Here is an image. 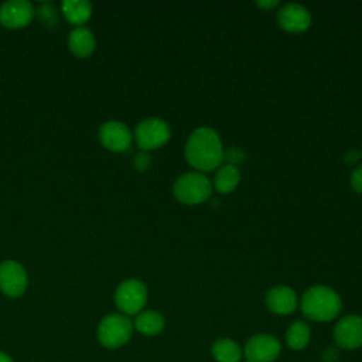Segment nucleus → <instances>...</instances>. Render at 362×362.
<instances>
[{
  "mask_svg": "<svg viewBox=\"0 0 362 362\" xmlns=\"http://www.w3.org/2000/svg\"><path fill=\"white\" fill-rule=\"evenodd\" d=\"M185 158L191 167L199 171H211L223 161V147L218 133L211 127H199L194 130L184 150Z\"/></svg>",
  "mask_w": 362,
  "mask_h": 362,
  "instance_id": "obj_1",
  "label": "nucleus"
},
{
  "mask_svg": "<svg viewBox=\"0 0 362 362\" xmlns=\"http://www.w3.org/2000/svg\"><path fill=\"white\" fill-rule=\"evenodd\" d=\"M0 362H13V361H11V359H10V356H7L6 354L0 352Z\"/></svg>",
  "mask_w": 362,
  "mask_h": 362,
  "instance_id": "obj_26",
  "label": "nucleus"
},
{
  "mask_svg": "<svg viewBox=\"0 0 362 362\" xmlns=\"http://www.w3.org/2000/svg\"><path fill=\"white\" fill-rule=\"evenodd\" d=\"M267 308L279 315L291 314L297 307V296L287 286H274L266 294Z\"/></svg>",
  "mask_w": 362,
  "mask_h": 362,
  "instance_id": "obj_13",
  "label": "nucleus"
},
{
  "mask_svg": "<svg viewBox=\"0 0 362 362\" xmlns=\"http://www.w3.org/2000/svg\"><path fill=\"white\" fill-rule=\"evenodd\" d=\"M304 317L315 322H328L338 317L342 301L338 293L328 286H313L301 297Z\"/></svg>",
  "mask_w": 362,
  "mask_h": 362,
  "instance_id": "obj_2",
  "label": "nucleus"
},
{
  "mask_svg": "<svg viewBox=\"0 0 362 362\" xmlns=\"http://www.w3.org/2000/svg\"><path fill=\"white\" fill-rule=\"evenodd\" d=\"M281 352L280 341L270 334H256L245 345L243 355L247 362H274Z\"/></svg>",
  "mask_w": 362,
  "mask_h": 362,
  "instance_id": "obj_7",
  "label": "nucleus"
},
{
  "mask_svg": "<svg viewBox=\"0 0 362 362\" xmlns=\"http://www.w3.org/2000/svg\"><path fill=\"white\" fill-rule=\"evenodd\" d=\"M359 153L356 151V150H352V151H349L346 156H345V161L346 163H355V161H358L359 160Z\"/></svg>",
  "mask_w": 362,
  "mask_h": 362,
  "instance_id": "obj_25",
  "label": "nucleus"
},
{
  "mask_svg": "<svg viewBox=\"0 0 362 362\" xmlns=\"http://www.w3.org/2000/svg\"><path fill=\"white\" fill-rule=\"evenodd\" d=\"M61 10L69 23L79 27L92 16V4L86 0H65L61 4Z\"/></svg>",
  "mask_w": 362,
  "mask_h": 362,
  "instance_id": "obj_17",
  "label": "nucleus"
},
{
  "mask_svg": "<svg viewBox=\"0 0 362 362\" xmlns=\"http://www.w3.org/2000/svg\"><path fill=\"white\" fill-rule=\"evenodd\" d=\"M133 334V322L124 314H109L98 327V339L106 348L124 345Z\"/></svg>",
  "mask_w": 362,
  "mask_h": 362,
  "instance_id": "obj_4",
  "label": "nucleus"
},
{
  "mask_svg": "<svg viewBox=\"0 0 362 362\" xmlns=\"http://www.w3.org/2000/svg\"><path fill=\"white\" fill-rule=\"evenodd\" d=\"M171 136L168 124L158 117H148L140 122L134 130L137 146L143 151L156 150L164 146Z\"/></svg>",
  "mask_w": 362,
  "mask_h": 362,
  "instance_id": "obj_6",
  "label": "nucleus"
},
{
  "mask_svg": "<svg viewBox=\"0 0 362 362\" xmlns=\"http://www.w3.org/2000/svg\"><path fill=\"white\" fill-rule=\"evenodd\" d=\"M164 317L154 310L140 311L136 315V320L133 322V327L143 335H157L164 328Z\"/></svg>",
  "mask_w": 362,
  "mask_h": 362,
  "instance_id": "obj_15",
  "label": "nucleus"
},
{
  "mask_svg": "<svg viewBox=\"0 0 362 362\" xmlns=\"http://www.w3.org/2000/svg\"><path fill=\"white\" fill-rule=\"evenodd\" d=\"M256 4H257L260 8L269 11V10L274 8V7H277V6H279V1H277V0H266V1H264V0H260V1H256Z\"/></svg>",
  "mask_w": 362,
  "mask_h": 362,
  "instance_id": "obj_24",
  "label": "nucleus"
},
{
  "mask_svg": "<svg viewBox=\"0 0 362 362\" xmlns=\"http://www.w3.org/2000/svg\"><path fill=\"white\" fill-rule=\"evenodd\" d=\"M98 136H99V141L102 143L103 147H106L107 150H112V151H117V153L127 150L132 143L130 129L124 123L116 122V120L103 123L99 127Z\"/></svg>",
  "mask_w": 362,
  "mask_h": 362,
  "instance_id": "obj_11",
  "label": "nucleus"
},
{
  "mask_svg": "<svg viewBox=\"0 0 362 362\" xmlns=\"http://www.w3.org/2000/svg\"><path fill=\"white\" fill-rule=\"evenodd\" d=\"M277 23L284 31L300 34L311 25V14L301 4L287 3L277 11Z\"/></svg>",
  "mask_w": 362,
  "mask_h": 362,
  "instance_id": "obj_12",
  "label": "nucleus"
},
{
  "mask_svg": "<svg viewBox=\"0 0 362 362\" xmlns=\"http://www.w3.org/2000/svg\"><path fill=\"white\" fill-rule=\"evenodd\" d=\"M240 181V171L233 164H225L218 168L214 178V185L218 192L229 194L232 192Z\"/></svg>",
  "mask_w": 362,
  "mask_h": 362,
  "instance_id": "obj_18",
  "label": "nucleus"
},
{
  "mask_svg": "<svg viewBox=\"0 0 362 362\" xmlns=\"http://www.w3.org/2000/svg\"><path fill=\"white\" fill-rule=\"evenodd\" d=\"M334 339L339 348L356 349L362 346V317L346 315L334 327Z\"/></svg>",
  "mask_w": 362,
  "mask_h": 362,
  "instance_id": "obj_9",
  "label": "nucleus"
},
{
  "mask_svg": "<svg viewBox=\"0 0 362 362\" xmlns=\"http://www.w3.org/2000/svg\"><path fill=\"white\" fill-rule=\"evenodd\" d=\"M212 192V185L209 180L198 171L185 173L177 178L173 187L174 197L188 205H197L209 198Z\"/></svg>",
  "mask_w": 362,
  "mask_h": 362,
  "instance_id": "obj_3",
  "label": "nucleus"
},
{
  "mask_svg": "<svg viewBox=\"0 0 362 362\" xmlns=\"http://www.w3.org/2000/svg\"><path fill=\"white\" fill-rule=\"evenodd\" d=\"M242 158H243V153L238 148H232L223 154V160H229V164H233V165H235V163L242 161Z\"/></svg>",
  "mask_w": 362,
  "mask_h": 362,
  "instance_id": "obj_23",
  "label": "nucleus"
},
{
  "mask_svg": "<svg viewBox=\"0 0 362 362\" xmlns=\"http://www.w3.org/2000/svg\"><path fill=\"white\" fill-rule=\"evenodd\" d=\"M351 187L355 192L362 194V165H359L358 168H355L351 174Z\"/></svg>",
  "mask_w": 362,
  "mask_h": 362,
  "instance_id": "obj_21",
  "label": "nucleus"
},
{
  "mask_svg": "<svg viewBox=\"0 0 362 362\" xmlns=\"http://www.w3.org/2000/svg\"><path fill=\"white\" fill-rule=\"evenodd\" d=\"M68 47L71 52L79 58L89 57L96 48V38L86 27H76L68 37Z\"/></svg>",
  "mask_w": 362,
  "mask_h": 362,
  "instance_id": "obj_14",
  "label": "nucleus"
},
{
  "mask_svg": "<svg viewBox=\"0 0 362 362\" xmlns=\"http://www.w3.org/2000/svg\"><path fill=\"white\" fill-rule=\"evenodd\" d=\"M38 11H40L42 20H45L47 23H49V24L58 23V14L55 13V10H54V7L51 4L41 6V8Z\"/></svg>",
  "mask_w": 362,
  "mask_h": 362,
  "instance_id": "obj_20",
  "label": "nucleus"
},
{
  "mask_svg": "<svg viewBox=\"0 0 362 362\" xmlns=\"http://www.w3.org/2000/svg\"><path fill=\"white\" fill-rule=\"evenodd\" d=\"M243 362H247V361H243Z\"/></svg>",
  "mask_w": 362,
  "mask_h": 362,
  "instance_id": "obj_27",
  "label": "nucleus"
},
{
  "mask_svg": "<svg viewBox=\"0 0 362 362\" xmlns=\"http://www.w3.org/2000/svg\"><path fill=\"white\" fill-rule=\"evenodd\" d=\"M115 301L123 314H139L147 303V288L140 280L127 279L116 288Z\"/></svg>",
  "mask_w": 362,
  "mask_h": 362,
  "instance_id": "obj_5",
  "label": "nucleus"
},
{
  "mask_svg": "<svg viewBox=\"0 0 362 362\" xmlns=\"http://www.w3.org/2000/svg\"><path fill=\"white\" fill-rule=\"evenodd\" d=\"M212 356L216 362H240L243 351L239 344L230 338H219L212 344Z\"/></svg>",
  "mask_w": 362,
  "mask_h": 362,
  "instance_id": "obj_16",
  "label": "nucleus"
},
{
  "mask_svg": "<svg viewBox=\"0 0 362 362\" xmlns=\"http://www.w3.org/2000/svg\"><path fill=\"white\" fill-rule=\"evenodd\" d=\"M150 163H151L150 156L146 151H141V153L136 154V157H134V167L139 171H146L150 167Z\"/></svg>",
  "mask_w": 362,
  "mask_h": 362,
  "instance_id": "obj_22",
  "label": "nucleus"
},
{
  "mask_svg": "<svg viewBox=\"0 0 362 362\" xmlns=\"http://www.w3.org/2000/svg\"><path fill=\"white\" fill-rule=\"evenodd\" d=\"M28 286L25 269L14 262L4 260L0 263V290L8 297H20Z\"/></svg>",
  "mask_w": 362,
  "mask_h": 362,
  "instance_id": "obj_8",
  "label": "nucleus"
},
{
  "mask_svg": "<svg viewBox=\"0 0 362 362\" xmlns=\"http://www.w3.org/2000/svg\"><path fill=\"white\" fill-rule=\"evenodd\" d=\"M33 17L34 7L27 0H10L0 7V24L10 30L25 27Z\"/></svg>",
  "mask_w": 362,
  "mask_h": 362,
  "instance_id": "obj_10",
  "label": "nucleus"
},
{
  "mask_svg": "<svg viewBox=\"0 0 362 362\" xmlns=\"http://www.w3.org/2000/svg\"><path fill=\"white\" fill-rule=\"evenodd\" d=\"M311 338V329L304 321H294L286 331V342L294 351L304 349Z\"/></svg>",
  "mask_w": 362,
  "mask_h": 362,
  "instance_id": "obj_19",
  "label": "nucleus"
}]
</instances>
